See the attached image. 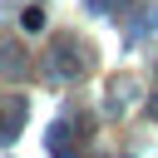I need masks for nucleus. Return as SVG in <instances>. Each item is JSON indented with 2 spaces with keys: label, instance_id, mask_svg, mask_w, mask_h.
<instances>
[{
  "label": "nucleus",
  "instance_id": "nucleus-4",
  "mask_svg": "<svg viewBox=\"0 0 158 158\" xmlns=\"http://www.w3.org/2000/svg\"><path fill=\"white\" fill-rule=\"evenodd\" d=\"M49 148H54V153H59V148H69V123H64V118L49 128Z\"/></svg>",
  "mask_w": 158,
  "mask_h": 158
},
{
  "label": "nucleus",
  "instance_id": "nucleus-1",
  "mask_svg": "<svg viewBox=\"0 0 158 158\" xmlns=\"http://www.w3.org/2000/svg\"><path fill=\"white\" fill-rule=\"evenodd\" d=\"M49 69L59 79H79L84 74V44H74L69 35H59L54 40V54H49Z\"/></svg>",
  "mask_w": 158,
  "mask_h": 158
},
{
  "label": "nucleus",
  "instance_id": "nucleus-5",
  "mask_svg": "<svg viewBox=\"0 0 158 158\" xmlns=\"http://www.w3.org/2000/svg\"><path fill=\"white\" fill-rule=\"evenodd\" d=\"M20 25H25V30H40V25H44V10H40V5H30V10L20 15Z\"/></svg>",
  "mask_w": 158,
  "mask_h": 158
},
{
  "label": "nucleus",
  "instance_id": "nucleus-2",
  "mask_svg": "<svg viewBox=\"0 0 158 158\" xmlns=\"http://www.w3.org/2000/svg\"><path fill=\"white\" fill-rule=\"evenodd\" d=\"M0 74L5 79H25L30 74V59H25V49L15 40H0Z\"/></svg>",
  "mask_w": 158,
  "mask_h": 158
},
{
  "label": "nucleus",
  "instance_id": "nucleus-3",
  "mask_svg": "<svg viewBox=\"0 0 158 158\" xmlns=\"http://www.w3.org/2000/svg\"><path fill=\"white\" fill-rule=\"evenodd\" d=\"M20 123H25V104H20V99H5V114H0V143H10V138L20 133Z\"/></svg>",
  "mask_w": 158,
  "mask_h": 158
}]
</instances>
